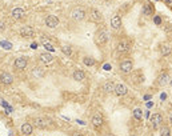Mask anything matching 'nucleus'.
<instances>
[{
    "label": "nucleus",
    "instance_id": "nucleus-5",
    "mask_svg": "<svg viewBox=\"0 0 172 136\" xmlns=\"http://www.w3.org/2000/svg\"><path fill=\"white\" fill-rule=\"evenodd\" d=\"M91 122H92V124H93L95 127H102V126H103V123H104L103 115L100 113V112H96V113H95V115L92 116Z\"/></svg>",
    "mask_w": 172,
    "mask_h": 136
},
{
    "label": "nucleus",
    "instance_id": "nucleus-2",
    "mask_svg": "<svg viewBox=\"0 0 172 136\" xmlns=\"http://www.w3.org/2000/svg\"><path fill=\"white\" fill-rule=\"evenodd\" d=\"M85 11L83 9V8H80V7H77V8H74L72 11H71V18H72L75 21H81V20H84L85 19Z\"/></svg>",
    "mask_w": 172,
    "mask_h": 136
},
{
    "label": "nucleus",
    "instance_id": "nucleus-28",
    "mask_svg": "<svg viewBox=\"0 0 172 136\" xmlns=\"http://www.w3.org/2000/svg\"><path fill=\"white\" fill-rule=\"evenodd\" d=\"M168 120H169V123L172 124V111H169V113H168Z\"/></svg>",
    "mask_w": 172,
    "mask_h": 136
},
{
    "label": "nucleus",
    "instance_id": "nucleus-25",
    "mask_svg": "<svg viewBox=\"0 0 172 136\" xmlns=\"http://www.w3.org/2000/svg\"><path fill=\"white\" fill-rule=\"evenodd\" d=\"M62 51H63V53L67 55V56H71V55H72V50H71L69 45H63V47H62Z\"/></svg>",
    "mask_w": 172,
    "mask_h": 136
},
{
    "label": "nucleus",
    "instance_id": "nucleus-8",
    "mask_svg": "<svg viewBox=\"0 0 172 136\" xmlns=\"http://www.w3.org/2000/svg\"><path fill=\"white\" fill-rule=\"evenodd\" d=\"M0 81H2L3 84H5V85H9V84L13 83V76L8 72H3L2 75H0Z\"/></svg>",
    "mask_w": 172,
    "mask_h": 136
},
{
    "label": "nucleus",
    "instance_id": "nucleus-1",
    "mask_svg": "<svg viewBox=\"0 0 172 136\" xmlns=\"http://www.w3.org/2000/svg\"><path fill=\"white\" fill-rule=\"evenodd\" d=\"M108 41V34L106 29H97L95 34V43L99 45H103Z\"/></svg>",
    "mask_w": 172,
    "mask_h": 136
},
{
    "label": "nucleus",
    "instance_id": "nucleus-14",
    "mask_svg": "<svg viewBox=\"0 0 172 136\" xmlns=\"http://www.w3.org/2000/svg\"><path fill=\"white\" fill-rule=\"evenodd\" d=\"M27 67V59L25 57H18L15 60V68L18 69H24Z\"/></svg>",
    "mask_w": 172,
    "mask_h": 136
},
{
    "label": "nucleus",
    "instance_id": "nucleus-33",
    "mask_svg": "<svg viewBox=\"0 0 172 136\" xmlns=\"http://www.w3.org/2000/svg\"><path fill=\"white\" fill-rule=\"evenodd\" d=\"M165 2H167L168 4H171V3H172V0H165Z\"/></svg>",
    "mask_w": 172,
    "mask_h": 136
},
{
    "label": "nucleus",
    "instance_id": "nucleus-10",
    "mask_svg": "<svg viewBox=\"0 0 172 136\" xmlns=\"http://www.w3.org/2000/svg\"><path fill=\"white\" fill-rule=\"evenodd\" d=\"M162 122H163V117H162L160 113H153V115L151 116V123H152V127H153V128H157Z\"/></svg>",
    "mask_w": 172,
    "mask_h": 136
},
{
    "label": "nucleus",
    "instance_id": "nucleus-22",
    "mask_svg": "<svg viewBox=\"0 0 172 136\" xmlns=\"http://www.w3.org/2000/svg\"><path fill=\"white\" fill-rule=\"evenodd\" d=\"M157 81H159L160 85H165L168 83V75L167 73H162L159 76V79H157Z\"/></svg>",
    "mask_w": 172,
    "mask_h": 136
},
{
    "label": "nucleus",
    "instance_id": "nucleus-18",
    "mask_svg": "<svg viewBox=\"0 0 172 136\" xmlns=\"http://www.w3.org/2000/svg\"><path fill=\"white\" fill-rule=\"evenodd\" d=\"M32 131H34V128H32V126H31L30 123H24V124L21 126V132H23L24 135H31Z\"/></svg>",
    "mask_w": 172,
    "mask_h": 136
},
{
    "label": "nucleus",
    "instance_id": "nucleus-19",
    "mask_svg": "<svg viewBox=\"0 0 172 136\" xmlns=\"http://www.w3.org/2000/svg\"><path fill=\"white\" fill-rule=\"evenodd\" d=\"M74 79H75L76 81H81V80H84V79H85V73H84L83 71L77 69V71H75V72H74Z\"/></svg>",
    "mask_w": 172,
    "mask_h": 136
},
{
    "label": "nucleus",
    "instance_id": "nucleus-27",
    "mask_svg": "<svg viewBox=\"0 0 172 136\" xmlns=\"http://www.w3.org/2000/svg\"><path fill=\"white\" fill-rule=\"evenodd\" d=\"M71 136H83V135L79 131H74V132H71Z\"/></svg>",
    "mask_w": 172,
    "mask_h": 136
},
{
    "label": "nucleus",
    "instance_id": "nucleus-16",
    "mask_svg": "<svg viewBox=\"0 0 172 136\" xmlns=\"http://www.w3.org/2000/svg\"><path fill=\"white\" fill-rule=\"evenodd\" d=\"M11 15H12L13 19H21L24 16V9H21V8H13L12 12H11Z\"/></svg>",
    "mask_w": 172,
    "mask_h": 136
},
{
    "label": "nucleus",
    "instance_id": "nucleus-3",
    "mask_svg": "<svg viewBox=\"0 0 172 136\" xmlns=\"http://www.w3.org/2000/svg\"><path fill=\"white\" fill-rule=\"evenodd\" d=\"M131 50V43L130 40H127V39H121L119 43H118V52L120 53H125Z\"/></svg>",
    "mask_w": 172,
    "mask_h": 136
},
{
    "label": "nucleus",
    "instance_id": "nucleus-4",
    "mask_svg": "<svg viewBox=\"0 0 172 136\" xmlns=\"http://www.w3.org/2000/svg\"><path fill=\"white\" fill-rule=\"evenodd\" d=\"M90 18H91L92 21L99 23V21H102V20H103V15H102V12H100L99 9L92 8V9L90 11Z\"/></svg>",
    "mask_w": 172,
    "mask_h": 136
},
{
    "label": "nucleus",
    "instance_id": "nucleus-7",
    "mask_svg": "<svg viewBox=\"0 0 172 136\" xmlns=\"http://www.w3.org/2000/svg\"><path fill=\"white\" fill-rule=\"evenodd\" d=\"M132 68H134V64H132L131 60H124V62H121V64H120V71L124 72V73H130L132 71Z\"/></svg>",
    "mask_w": 172,
    "mask_h": 136
},
{
    "label": "nucleus",
    "instance_id": "nucleus-20",
    "mask_svg": "<svg viewBox=\"0 0 172 136\" xmlns=\"http://www.w3.org/2000/svg\"><path fill=\"white\" fill-rule=\"evenodd\" d=\"M160 52H162V55H164V56L169 55V53H171V47H169V44L163 43V44L160 45Z\"/></svg>",
    "mask_w": 172,
    "mask_h": 136
},
{
    "label": "nucleus",
    "instance_id": "nucleus-31",
    "mask_svg": "<svg viewBox=\"0 0 172 136\" xmlns=\"http://www.w3.org/2000/svg\"><path fill=\"white\" fill-rule=\"evenodd\" d=\"M4 29V24H0V31H3Z\"/></svg>",
    "mask_w": 172,
    "mask_h": 136
},
{
    "label": "nucleus",
    "instance_id": "nucleus-26",
    "mask_svg": "<svg viewBox=\"0 0 172 136\" xmlns=\"http://www.w3.org/2000/svg\"><path fill=\"white\" fill-rule=\"evenodd\" d=\"M171 133H169V128H167V127H163L162 129H160V136H169Z\"/></svg>",
    "mask_w": 172,
    "mask_h": 136
},
{
    "label": "nucleus",
    "instance_id": "nucleus-24",
    "mask_svg": "<svg viewBox=\"0 0 172 136\" xmlns=\"http://www.w3.org/2000/svg\"><path fill=\"white\" fill-rule=\"evenodd\" d=\"M134 117L137 119V120H141V117H143V111H141L140 108H135V110H134Z\"/></svg>",
    "mask_w": 172,
    "mask_h": 136
},
{
    "label": "nucleus",
    "instance_id": "nucleus-29",
    "mask_svg": "<svg viewBox=\"0 0 172 136\" xmlns=\"http://www.w3.org/2000/svg\"><path fill=\"white\" fill-rule=\"evenodd\" d=\"M31 48L36 50V48H37V43H32V44H31Z\"/></svg>",
    "mask_w": 172,
    "mask_h": 136
},
{
    "label": "nucleus",
    "instance_id": "nucleus-17",
    "mask_svg": "<svg viewBox=\"0 0 172 136\" xmlns=\"http://www.w3.org/2000/svg\"><path fill=\"white\" fill-rule=\"evenodd\" d=\"M115 87H116V85H115V84H113L112 81H106V83L103 84V89L106 91L107 94L115 92Z\"/></svg>",
    "mask_w": 172,
    "mask_h": 136
},
{
    "label": "nucleus",
    "instance_id": "nucleus-13",
    "mask_svg": "<svg viewBox=\"0 0 172 136\" xmlns=\"http://www.w3.org/2000/svg\"><path fill=\"white\" fill-rule=\"evenodd\" d=\"M127 92H128V89L124 84H118L116 87H115V94H116L118 96H124Z\"/></svg>",
    "mask_w": 172,
    "mask_h": 136
},
{
    "label": "nucleus",
    "instance_id": "nucleus-11",
    "mask_svg": "<svg viewBox=\"0 0 172 136\" xmlns=\"http://www.w3.org/2000/svg\"><path fill=\"white\" fill-rule=\"evenodd\" d=\"M120 25H121V18L119 16V15H113V16L111 18V27L118 29V28H120Z\"/></svg>",
    "mask_w": 172,
    "mask_h": 136
},
{
    "label": "nucleus",
    "instance_id": "nucleus-15",
    "mask_svg": "<svg viewBox=\"0 0 172 136\" xmlns=\"http://www.w3.org/2000/svg\"><path fill=\"white\" fill-rule=\"evenodd\" d=\"M40 60L44 64H49V63H52L53 62V56L51 55V53H47V52H43L41 55H40Z\"/></svg>",
    "mask_w": 172,
    "mask_h": 136
},
{
    "label": "nucleus",
    "instance_id": "nucleus-23",
    "mask_svg": "<svg viewBox=\"0 0 172 136\" xmlns=\"http://www.w3.org/2000/svg\"><path fill=\"white\" fill-rule=\"evenodd\" d=\"M83 63L87 66V67H92V66H95V59H92V57H84L83 59Z\"/></svg>",
    "mask_w": 172,
    "mask_h": 136
},
{
    "label": "nucleus",
    "instance_id": "nucleus-30",
    "mask_svg": "<svg viewBox=\"0 0 172 136\" xmlns=\"http://www.w3.org/2000/svg\"><path fill=\"white\" fill-rule=\"evenodd\" d=\"M104 69H107V71H108V69H111V66H108V64H106V66H104Z\"/></svg>",
    "mask_w": 172,
    "mask_h": 136
},
{
    "label": "nucleus",
    "instance_id": "nucleus-12",
    "mask_svg": "<svg viewBox=\"0 0 172 136\" xmlns=\"http://www.w3.org/2000/svg\"><path fill=\"white\" fill-rule=\"evenodd\" d=\"M48 124H49V122L47 119H43V117L35 119V127H37V128H46V127H48Z\"/></svg>",
    "mask_w": 172,
    "mask_h": 136
},
{
    "label": "nucleus",
    "instance_id": "nucleus-21",
    "mask_svg": "<svg viewBox=\"0 0 172 136\" xmlns=\"http://www.w3.org/2000/svg\"><path fill=\"white\" fill-rule=\"evenodd\" d=\"M152 7H151V4H148V3H146L144 6H143V15H146V16H149V15H152Z\"/></svg>",
    "mask_w": 172,
    "mask_h": 136
},
{
    "label": "nucleus",
    "instance_id": "nucleus-9",
    "mask_svg": "<svg viewBox=\"0 0 172 136\" xmlns=\"http://www.w3.org/2000/svg\"><path fill=\"white\" fill-rule=\"evenodd\" d=\"M20 35L25 36V37H31V36L35 35V29L32 27H30V25H25V27H23L20 29Z\"/></svg>",
    "mask_w": 172,
    "mask_h": 136
},
{
    "label": "nucleus",
    "instance_id": "nucleus-32",
    "mask_svg": "<svg viewBox=\"0 0 172 136\" xmlns=\"http://www.w3.org/2000/svg\"><path fill=\"white\" fill-rule=\"evenodd\" d=\"M104 136H115V135H112V133H106Z\"/></svg>",
    "mask_w": 172,
    "mask_h": 136
},
{
    "label": "nucleus",
    "instance_id": "nucleus-6",
    "mask_svg": "<svg viewBox=\"0 0 172 136\" xmlns=\"http://www.w3.org/2000/svg\"><path fill=\"white\" fill-rule=\"evenodd\" d=\"M46 25L49 27V28H55L59 25V19H57V16H55V15H49V16H47L46 19Z\"/></svg>",
    "mask_w": 172,
    "mask_h": 136
}]
</instances>
